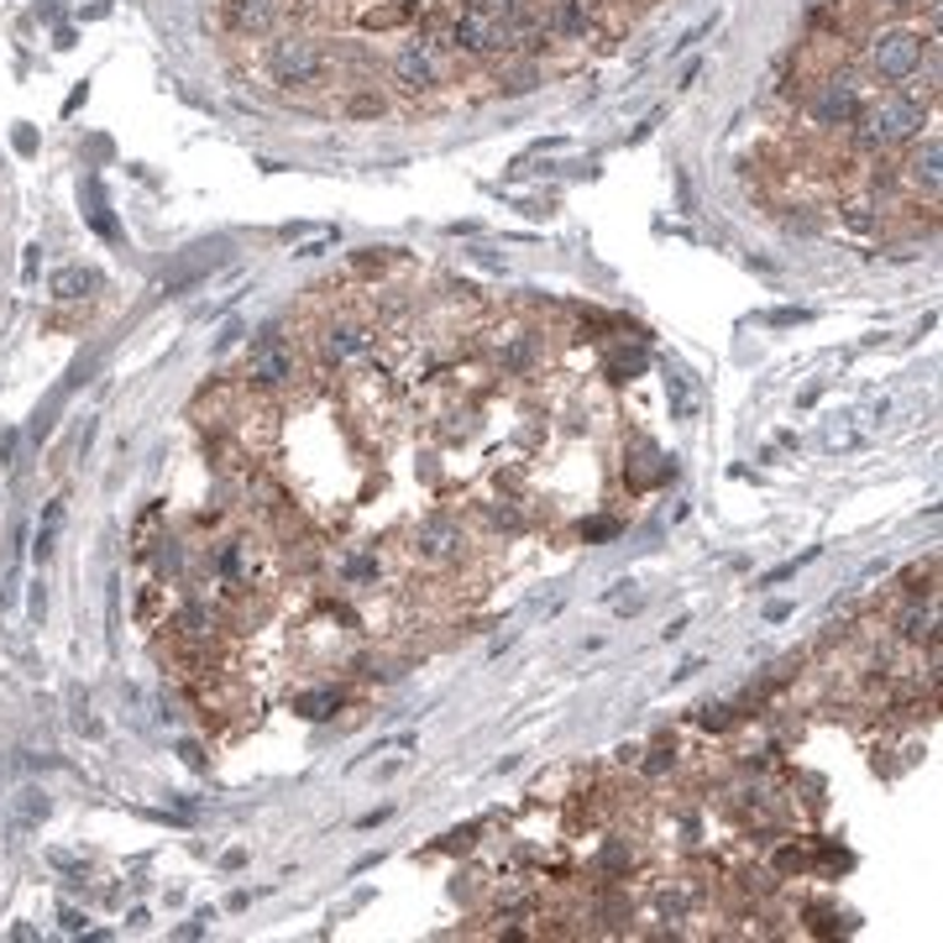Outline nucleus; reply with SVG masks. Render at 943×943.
<instances>
[{
  "label": "nucleus",
  "instance_id": "1a4fd4ad",
  "mask_svg": "<svg viewBox=\"0 0 943 943\" xmlns=\"http://www.w3.org/2000/svg\"><path fill=\"white\" fill-rule=\"evenodd\" d=\"M211 571H215V582H220L226 592H247L252 588V577H258V545L247 541V535L220 541L211 550Z\"/></svg>",
  "mask_w": 943,
  "mask_h": 943
},
{
  "label": "nucleus",
  "instance_id": "a878e982",
  "mask_svg": "<svg viewBox=\"0 0 943 943\" xmlns=\"http://www.w3.org/2000/svg\"><path fill=\"white\" fill-rule=\"evenodd\" d=\"M697 724H703V729H729V707H697Z\"/></svg>",
  "mask_w": 943,
  "mask_h": 943
},
{
  "label": "nucleus",
  "instance_id": "5701e85b",
  "mask_svg": "<svg viewBox=\"0 0 943 943\" xmlns=\"http://www.w3.org/2000/svg\"><path fill=\"white\" fill-rule=\"evenodd\" d=\"M47 818V797L43 792H22V823H43Z\"/></svg>",
  "mask_w": 943,
  "mask_h": 943
},
{
  "label": "nucleus",
  "instance_id": "cd10ccee",
  "mask_svg": "<svg viewBox=\"0 0 943 943\" xmlns=\"http://www.w3.org/2000/svg\"><path fill=\"white\" fill-rule=\"evenodd\" d=\"M609 535H618V524H613V519H592V524H582V541H609Z\"/></svg>",
  "mask_w": 943,
  "mask_h": 943
},
{
  "label": "nucleus",
  "instance_id": "ddd939ff",
  "mask_svg": "<svg viewBox=\"0 0 943 943\" xmlns=\"http://www.w3.org/2000/svg\"><path fill=\"white\" fill-rule=\"evenodd\" d=\"M341 686H309V692H294V713H305L309 724H326L341 713Z\"/></svg>",
  "mask_w": 943,
  "mask_h": 943
},
{
  "label": "nucleus",
  "instance_id": "20e7f679",
  "mask_svg": "<svg viewBox=\"0 0 943 943\" xmlns=\"http://www.w3.org/2000/svg\"><path fill=\"white\" fill-rule=\"evenodd\" d=\"M860 111H865V84H860V73H823V79L813 84V94H807V121H813L818 132H844V126L860 121Z\"/></svg>",
  "mask_w": 943,
  "mask_h": 943
},
{
  "label": "nucleus",
  "instance_id": "c756f323",
  "mask_svg": "<svg viewBox=\"0 0 943 943\" xmlns=\"http://www.w3.org/2000/svg\"><path fill=\"white\" fill-rule=\"evenodd\" d=\"M493 524H503V530H519V509H509V503H503V509H493Z\"/></svg>",
  "mask_w": 943,
  "mask_h": 943
},
{
  "label": "nucleus",
  "instance_id": "f03ea898",
  "mask_svg": "<svg viewBox=\"0 0 943 943\" xmlns=\"http://www.w3.org/2000/svg\"><path fill=\"white\" fill-rule=\"evenodd\" d=\"M922 69H939V47L912 26H880L865 37V73L880 84H912Z\"/></svg>",
  "mask_w": 943,
  "mask_h": 943
},
{
  "label": "nucleus",
  "instance_id": "a211bd4d",
  "mask_svg": "<svg viewBox=\"0 0 943 943\" xmlns=\"http://www.w3.org/2000/svg\"><path fill=\"white\" fill-rule=\"evenodd\" d=\"M409 16H414V0H409V5H373V11L362 16V26H367V32H388V26H404Z\"/></svg>",
  "mask_w": 943,
  "mask_h": 943
},
{
  "label": "nucleus",
  "instance_id": "412c9836",
  "mask_svg": "<svg viewBox=\"0 0 943 943\" xmlns=\"http://www.w3.org/2000/svg\"><path fill=\"white\" fill-rule=\"evenodd\" d=\"M158 571H168V577H179V571H184V550H179V541H158Z\"/></svg>",
  "mask_w": 943,
  "mask_h": 943
},
{
  "label": "nucleus",
  "instance_id": "9d476101",
  "mask_svg": "<svg viewBox=\"0 0 943 943\" xmlns=\"http://www.w3.org/2000/svg\"><path fill=\"white\" fill-rule=\"evenodd\" d=\"M462 550H467L462 519H451V514L420 519V530H414V556H420V561H451V556H462Z\"/></svg>",
  "mask_w": 943,
  "mask_h": 943
},
{
  "label": "nucleus",
  "instance_id": "423d86ee",
  "mask_svg": "<svg viewBox=\"0 0 943 943\" xmlns=\"http://www.w3.org/2000/svg\"><path fill=\"white\" fill-rule=\"evenodd\" d=\"M373 326L367 320H356V315H336V320H326V326L315 330V352L326 356L330 367H352V362H362V356L373 352Z\"/></svg>",
  "mask_w": 943,
  "mask_h": 943
},
{
  "label": "nucleus",
  "instance_id": "9b49d317",
  "mask_svg": "<svg viewBox=\"0 0 943 943\" xmlns=\"http://www.w3.org/2000/svg\"><path fill=\"white\" fill-rule=\"evenodd\" d=\"M939 163H943V141L928 137L912 147V158L901 163V179L918 189V194H928V200H939Z\"/></svg>",
  "mask_w": 943,
  "mask_h": 943
},
{
  "label": "nucleus",
  "instance_id": "f3484780",
  "mask_svg": "<svg viewBox=\"0 0 943 943\" xmlns=\"http://www.w3.org/2000/svg\"><path fill=\"white\" fill-rule=\"evenodd\" d=\"M58 530H64V498H53V503H47L43 530H37V545H32V550H37V561H47V556H53V545H58Z\"/></svg>",
  "mask_w": 943,
  "mask_h": 943
},
{
  "label": "nucleus",
  "instance_id": "4468645a",
  "mask_svg": "<svg viewBox=\"0 0 943 943\" xmlns=\"http://www.w3.org/2000/svg\"><path fill=\"white\" fill-rule=\"evenodd\" d=\"M377 577H383L377 550H356V556L341 561V582H346V588H367V582H377Z\"/></svg>",
  "mask_w": 943,
  "mask_h": 943
},
{
  "label": "nucleus",
  "instance_id": "473e14b6",
  "mask_svg": "<svg viewBox=\"0 0 943 943\" xmlns=\"http://www.w3.org/2000/svg\"><path fill=\"white\" fill-rule=\"evenodd\" d=\"M786 613H792V603H771V609H765V618H771V624H781Z\"/></svg>",
  "mask_w": 943,
  "mask_h": 943
},
{
  "label": "nucleus",
  "instance_id": "6e6552de",
  "mask_svg": "<svg viewBox=\"0 0 943 943\" xmlns=\"http://www.w3.org/2000/svg\"><path fill=\"white\" fill-rule=\"evenodd\" d=\"M288 0H220V22L231 37H273Z\"/></svg>",
  "mask_w": 943,
  "mask_h": 943
},
{
  "label": "nucleus",
  "instance_id": "bb28decb",
  "mask_svg": "<svg viewBox=\"0 0 943 943\" xmlns=\"http://www.w3.org/2000/svg\"><path fill=\"white\" fill-rule=\"evenodd\" d=\"M912 5H922V0H865V11H875V16H896V11H912Z\"/></svg>",
  "mask_w": 943,
  "mask_h": 943
},
{
  "label": "nucleus",
  "instance_id": "6ab92c4d",
  "mask_svg": "<svg viewBox=\"0 0 943 943\" xmlns=\"http://www.w3.org/2000/svg\"><path fill=\"white\" fill-rule=\"evenodd\" d=\"M530 356H535V341H530V336H514V341H498V362H503V367H530Z\"/></svg>",
  "mask_w": 943,
  "mask_h": 943
},
{
  "label": "nucleus",
  "instance_id": "dca6fc26",
  "mask_svg": "<svg viewBox=\"0 0 943 943\" xmlns=\"http://www.w3.org/2000/svg\"><path fill=\"white\" fill-rule=\"evenodd\" d=\"M541 84V64L535 58H524V64H509V69L498 73V90L503 94H530Z\"/></svg>",
  "mask_w": 943,
  "mask_h": 943
},
{
  "label": "nucleus",
  "instance_id": "0eeeda50",
  "mask_svg": "<svg viewBox=\"0 0 943 943\" xmlns=\"http://www.w3.org/2000/svg\"><path fill=\"white\" fill-rule=\"evenodd\" d=\"M388 79L399 84V90L409 94H424L441 84V53H435V43H424V37H414V43H404L394 58H388Z\"/></svg>",
  "mask_w": 943,
  "mask_h": 943
},
{
  "label": "nucleus",
  "instance_id": "39448f33",
  "mask_svg": "<svg viewBox=\"0 0 943 943\" xmlns=\"http://www.w3.org/2000/svg\"><path fill=\"white\" fill-rule=\"evenodd\" d=\"M294 377H299V352L283 341L279 326H268L252 341V352H247V383L262 388V394H273V388H288Z\"/></svg>",
  "mask_w": 943,
  "mask_h": 943
},
{
  "label": "nucleus",
  "instance_id": "aec40b11",
  "mask_svg": "<svg viewBox=\"0 0 943 943\" xmlns=\"http://www.w3.org/2000/svg\"><path fill=\"white\" fill-rule=\"evenodd\" d=\"M383 111H388V105H383V94H373V90H362V94H352V100H346V116H383Z\"/></svg>",
  "mask_w": 943,
  "mask_h": 943
},
{
  "label": "nucleus",
  "instance_id": "7ed1b4c3",
  "mask_svg": "<svg viewBox=\"0 0 943 943\" xmlns=\"http://www.w3.org/2000/svg\"><path fill=\"white\" fill-rule=\"evenodd\" d=\"M262 73L279 94L309 90L330 73V47L315 32H279L273 43L262 47Z\"/></svg>",
  "mask_w": 943,
  "mask_h": 943
},
{
  "label": "nucleus",
  "instance_id": "b1692460",
  "mask_svg": "<svg viewBox=\"0 0 943 943\" xmlns=\"http://www.w3.org/2000/svg\"><path fill=\"white\" fill-rule=\"evenodd\" d=\"M639 367H645V356H613V362H609V377H613V383H629Z\"/></svg>",
  "mask_w": 943,
  "mask_h": 943
},
{
  "label": "nucleus",
  "instance_id": "7c9ffc66",
  "mask_svg": "<svg viewBox=\"0 0 943 943\" xmlns=\"http://www.w3.org/2000/svg\"><path fill=\"white\" fill-rule=\"evenodd\" d=\"M666 765H677V750H666V745H660L656 760H650V771H666Z\"/></svg>",
  "mask_w": 943,
  "mask_h": 943
},
{
  "label": "nucleus",
  "instance_id": "393cba45",
  "mask_svg": "<svg viewBox=\"0 0 943 943\" xmlns=\"http://www.w3.org/2000/svg\"><path fill=\"white\" fill-rule=\"evenodd\" d=\"M844 220L854 226V231H871V226H875V215H871V205H865V200H854V205H844Z\"/></svg>",
  "mask_w": 943,
  "mask_h": 943
},
{
  "label": "nucleus",
  "instance_id": "f8f14e48",
  "mask_svg": "<svg viewBox=\"0 0 943 943\" xmlns=\"http://www.w3.org/2000/svg\"><path fill=\"white\" fill-rule=\"evenodd\" d=\"M47 288H53L58 305H79V299H90L94 288H100V273H90V268H58Z\"/></svg>",
  "mask_w": 943,
  "mask_h": 943
},
{
  "label": "nucleus",
  "instance_id": "4be33fe9",
  "mask_svg": "<svg viewBox=\"0 0 943 943\" xmlns=\"http://www.w3.org/2000/svg\"><path fill=\"white\" fill-rule=\"evenodd\" d=\"M90 220L100 236H116V226H111V215H105V200H100V184H90Z\"/></svg>",
  "mask_w": 943,
  "mask_h": 943
},
{
  "label": "nucleus",
  "instance_id": "2eb2a0df",
  "mask_svg": "<svg viewBox=\"0 0 943 943\" xmlns=\"http://www.w3.org/2000/svg\"><path fill=\"white\" fill-rule=\"evenodd\" d=\"M896 635L907 639V645H922V639L933 645V609H922V603H912V609H907L901 618H896Z\"/></svg>",
  "mask_w": 943,
  "mask_h": 943
},
{
  "label": "nucleus",
  "instance_id": "2f4dec72",
  "mask_svg": "<svg viewBox=\"0 0 943 943\" xmlns=\"http://www.w3.org/2000/svg\"><path fill=\"white\" fill-rule=\"evenodd\" d=\"M79 928H84V918H79L73 907H64V933H79Z\"/></svg>",
  "mask_w": 943,
  "mask_h": 943
},
{
  "label": "nucleus",
  "instance_id": "f257e3e1",
  "mask_svg": "<svg viewBox=\"0 0 943 943\" xmlns=\"http://www.w3.org/2000/svg\"><path fill=\"white\" fill-rule=\"evenodd\" d=\"M928 105H933V90H891L880 100H865V111L854 121L860 152H896L918 141L928 126Z\"/></svg>",
  "mask_w": 943,
  "mask_h": 943
},
{
  "label": "nucleus",
  "instance_id": "c85d7f7f",
  "mask_svg": "<svg viewBox=\"0 0 943 943\" xmlns=\"http://www.w3.org/2000/svg\"><path fill=\"white\" fill-rule=\"evenodd\" d=\"M901 582H907V592H912V598H922V592H928V582H933V571H922V566H912V571H907Z\"/></svg>",
  "mask_w": 943,
  "mask_h": 943
}]
</instances>
